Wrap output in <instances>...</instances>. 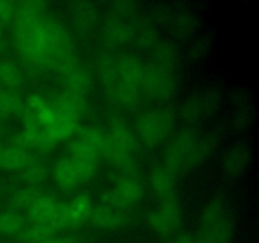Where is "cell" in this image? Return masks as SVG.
Segmentation results:
<instances>
[{"label": "cell", "instance_id": "cell-37", "mask_svg": "<svg viewBox=\"0 0 259 243\" xmlns=\"http://www.w3.org/2000/svg\"><path fill=\"white\" fill-rule=\"evenodd\" d=\"M194 243H207V242L205 239H202L201 237H199V238H197V239H195Z\"/></svg>", "mask_w": 259, "mask_h": 243}, {"label": "cell", "instance_id": "cell-27", "mask_svg": "<svg viewBox=\"0 0 259 243\" xmlns=\"http://www.w3.org/2000/svg\"><path fill=\"white\" fill-rule=\"evenodd\" d=\"M105 35L109 42L114 45H121L128 42L133 37V29L131 25L124 23L120 19H111L106 23Z\"/></svg>", "mask_w": 259, "mask_h": 243}, {"label": "cell", "instance_id": "cell-36", "mask_svg": "<svg viewBox=\"0 0 259 243\" xmlns=\"http://www.w3.org/2000/svg\"><path fill=\"white\" fill-rule=\"evenodd\" d=\"M5 42H4V37H3V32H2V25H0V51L4 48Z\"/></svg>", "mask_w": 259, "mask_h": 243}, {"label": "cell", "instance_id": "cell-9", "mask_svg": "<svg viewBox=\"0 0 259 243\" xmlns=\"http://www.w3.org/2000/svg\"><path fill=\"white\" fill-rule=\"evenodd\" d=\"M143 194L144 187L141 181L125 179L104 192L103 202L116 209L129 210L142 199Z\"/></svg>", "mask_w": 259, "mask_h": 243}, {"label": "cell", "instance_id": "cell-22", "mask_svg": "<svg viewBox=\"0 0 259 243\" xmlns=\"http://www.w3.org/2000/svg\"><path fill=\"white\" fill-rule=\"evenodd\" d=\"M23 106L24 103L17 91L0 88V118L19 116Z\"/></svg>", "mask_w": 259, "mask_h": 243}, {"label": "cell", "instance_id": "cell-30", "mask_svg": "<svg viewBox=\"0 0 259 243\" xmlns=\"http://www.w3.org/2000/svg\"><path fill=\"white\" fill-rule=\"evenodd\" d=\"M45 194L46 192L42 187L28 185V186L22 187V189L14 192L12 197V202L14 207L20 208V209H28L38 197L43 196Z\"/></svg>", "mask_w": 259, "mask_h": 243}, {"label": "cell", "instance_id": "cell-29", "mask_svg": "<svg viewBox=\"0 0 259 243\" xmlns=\"http://www.w3.org/2000/svg\"><path fill=\"white\" fill-rule=\"evenodd\" d=\"M20 171H22L23 180L32 186H39L42 182L46 181L48 176L47 166L42 161H38L35 157Z\"/></svg>", "mask_w": 259, "mask_h": 243}, {"label": "cell", "instance_id": "cell-2", "mask_svg": "<svg viewBox=\"0 0 259 243\" xmlns=\"http://www.w3.org/2000/svg\"><path fill=\"white\" fill-rule=\"evenodd\" d=\"M210 142L194 131H184L167 148L164 161L174 175L201 162L209 154Z\"/></svg>", "mask_w": 259, "mask_h": 243}, {"label": "cell", "instance_id": "cell-34", "mask_svg": "<svg viewBox=\"0 0 259 243\" xmlns=\"http://www.w3.org/2000/svg\"><path fill=\"white\" fill-rule=\"evenodd\" d=\"M42 243H82L76 237H53Z\"/></svg>", "mask_w": 259, "mask_h": 243}, {"label": "cell", "instance_id": "cell-33", "mask_svg": "<svg viewBox=\"0 0 259 243\" xmlns=\"http://www.w3.org/2000/svg\"><path fill=\"white\" fill-rule=\"evenodd\" d=\"M15 15V3L13 2H0V24L13 22Z\"/></svg>", "mask_w": 259, "mask_h": 243}, {"label": "cell", "instance_id": "cell-25", "mask_svg": "<svg viewBox=\"0 0 259 243\" xmlns=\"http://www.w3.org/2000/svg\"><path fill=\"white\" fill-rule=\"evenodd\" d=\"M78 131V119L71 118V116L58 114L56 115L55 122L48 129V133L55 141L60 142L62 139L68 138L72 134L77 133Z\"/></svg>", "mask_w": 259, "mask_h": 243}, {"label": "cell", "instance_id": "cell-19", "mask_svg": "<svg viewBox=\"0 0 259 243\" xmlns=\"http://www.w3.org/2000/svg\"><path fill=\"white\" fill-rule=\"evenodd\" d=\"M58 201L51 195L45 194L43 196L38 197L29 208H28V215H29L32 223H48L52 220L55 215L56 208Z\"/></svg>", "mask_w": 259, "mask_h": 243}, {"label": "cell", "instance_id": "cell-10", "mask_svg": "<svg viewBox=\"0 0 259 243\" xmlns=\"http://www.w3.org/2000/svg\"><path fill=\"white\" fill-rule=\"evenodd\" d=\"M181 210L180 205L174 197L162 200L161 205L149 215V225L156 234L161 237H168L179 227Z\"/></svg>", "mask_w": 259, "mask_h": 243}, {"label": "cell", "instance_id": "cell-4", "mask_svg": "<svg viewBox=\"0 0 259 243\" xmlns=\"http://www.w3.org/2000/svg\"><path fill=\"white\" fill-rule=\"evenodd\" d=\"M108 134V144L103 157H106L111 164L123 171H132L136 169L134 152L138 144L136 133L124 123H114Z\"/></svg>", "mask_w": 259, "mask_h": 243}, {"label": "cell", "instance_id": "cell-1", "mask_svg": "<svg viewBox=\"0 0 259 243\" xmlns=\"http://www.w3.org/2000/svg\"><path fill=\"white\" fill-rule=\"evenodd\" d=\"M14 34L20 57L33 67H47L58 73L76 62L72 37L58 20L43 17L17 23Z\"/></svg>", "mask_w": 259, "mask_h": 243}, {"label": "cell", "instance_id": "cell-14", "mask_svg": "<svg viewBox=\"0 0 259 243\" xmlns=\"http://www.w3.org/2000/svg\"><path fill=\"white\" fill-rule=\"evenodd\" d=\"M63 89L80 95L88 96L91 88V77L89 71L83 66L73 62L67 68L58 72Z\"/></svg>", "mask_w": 259, "mask_h": 243}, {"label": "cell", "instance_id": "cell-3", "mask_svg": "<svg viewBox=\"0 0 259 243\" xmlns=\"http://www.w3.org/2000/svg\"><path fill=\"white\" fill-rule=\"evenodd\" d=\"M144 65L134 56L124 55L115 58V85L111 98L124 105L137 101L142 91Z\"/></svg>", "mask_w": 259, "mask_h": 243}, {"label": "cell", "instance_id": "cell-23", "mask_svg": "<svg viewBox=\"0 0 259 243\" xmlns=\"http://www.w3.org/2000/svg\"><path fill=\"white\" fill-rule=\"evenodd\" d=\"M58 230L56 229L52 223H32L30 225H27L24 232L20 234L22 240L25 243H42L45 240L51 239L56 237V233Z\"/></svg>", "mask_w": 259, "mask_h": 243}, {"label": "cell", "instance_id": "cell-31", "mask_svg": "<svg viewBox=\"0 0 259 243\" xmlns=\"http://www.w3.org/2000/svg\"><path fill=\"white\" fill-rule=\"evenodd\" d=\"M95 9L90 4L81 3V4L76 5V8L73 9V23H75L76 27L81 28V29H86V28L90 27L95 22Z\"/></svg>", "mask_w": 259, "mask_h": 243}, {"label": "cell", "instance_id": "cell-28", "mask_svg": "<svg viewBox=\"0 0 259 243\" xmlns=\"http://www.w3.org/2000/svg\"><path fill=\"white\" fill-rule=\"evenodd\" d=\"M27 227L24 218L17 213H3L0 214V234L8 237H17L22 234Z\"/></svg>", "mask_w": 259, "mask_h": 243}, {"label": "cell", "instance_id": "cell-12", "mask_svg": "<svg viewBox=\"0 0 259 243\" xmlns=\"http://www.w3.org/2000/svg\"><path fill=\"white\" fill-rule=\"evenodd\" d=\"M51 105L55 109L56 113L80 120L81 115L85 113L86 108H88V96L63 89L55 94Z\"/></svg>", "mask_w": 259, "mask_h": 243}, {"label": "cell", "instance_id": "cell-26", "mask_svg": "<svg viewBox=\"0 0 259 243\" xmlns=\"http://www.w3.org/2000/svg\"><path fill=\"white\" fill-rule=\"evenodd\" d=\"M249 162V153L245 147H233L227 152L224 158V170L228 175H238L247 167Z\"/></svg>", "mask_w": 259, "mask_h": 243}, {"label": "cell", "instance_id": "cell-32", "mask_svg": "<svg viewBox=\"0 0 259 243\" xmlns=\"http://www.w3.org/2000/svg\"><path fill=\"white\" fill-rule=\"evenodd\" d=\"M210 104H211V101L202 100V99H200V100H196V101H194V103L190 104V106H187V109L185 113L190 116L191 115L200 116V115H202V114H207L210 110Z\"/></svg>", "mask_w": 259, "mask_h": 243}, {"label": "cell", "instance_id": "cell-35", "mask_svg": "<svg viewBox=\"0 0 259 243\" xmlns=\"http://www.w3.org/2000/svg\"><path fill=\"white\" fill-rule=\"evenodd\" d=\"M195 239L192 237H190V235H180L179 238H176V239L174 240L172 243H194Z\"/></svg>", "mask_w": 259, "mask_h": 243}, {"label": "cell", "instance_id": "cell-5", "mask_svg": "<svg viewBox=\"0 0 259 243\" xmlns=\"http://www.w3.org/2000/svg\"><path fill=\"white\" fill-rule=\"evenodd\" d=\"M234 233V222L228 213L225 202L212 199L202 213V234L207 243H230Z\"/></svg>", "mask_w": 259, "mask_h": 243}, {"label": "cell", "instance_id": "cell-8", "mask_svg": "<svg viewBox=\"0 0 259 243\" xmlns=\"http://www.w3.org/2000/svg\"><path fill=\"white\" fill-rule=\"evenodd\" d=\"M91 210H93L91 197L88 194L77 195L68 202L58 201L55 215L50 223L55 225L58 232L76 228L89 220Z\"/></svg>", "mask_w": 259, "mask_h": 243}, {"label": "cell", "instance_id": "cell-17", "mask_svg": "<svg viewBox=\"0 0 259 243\" xmlns=\"http://www.w3.org/2000/svg\"><path fill=\"white\" fill-rule=\"evenodd\" d=\"M34 158L30 152L17 146L0 144V167L7 170H22Z\"/></svg>", "mask_w": 259, "mask_h": 243}, {"label": "cell", "instance_id": "cell-6", "mask_svg": "<svg viewBox=\"0 0 259 243\" xmlns=\"http://www.w3.org/2000/svg\"><path fill=\"white\" fill-rule=\"evenodd\" d=\"M176 78L174 66L154 61L144 66L142 90L153 99H167L175 93Z\"/></svg>", "mask_w": 259, "mask_h": 243}, {"label": "cell", "instance_id": "cell-20", "mask_svg": "<svg viewBox=\"0 0 259 243\" xmlns=\"http://www.w3.org/2000/svg\"><path fill=\"white\" fill-rule=\"evenodd\" d=\"M46 9H47V5L38 0L15 3L14 24L40 19V18L46 17Z\"/></svg>", "mask_w": 259, "mask_h": 243}, {"label": "cell", "instance_id": "cell-21", "mask_svg": "<svg viewBox=\"0 0 259 243\" xmlns=\"http://www.w3.org/2000/svg\"><path fill=\"white\" fill-rule=\"evenodd\" d=\"M23 85V75L17 63L12 60H0V86L8 90H17Z\"/></svg>", "mask_w": 259, "mask_h": 243}, {"label": "cell", "instance_id": "cell-18", "mask_svg": "<svg viewBox=\"0 0 259 243\" xmlns=\"http://www.w3.org/2000/svg\"><path fill=\"white\" fill-rule=\"evenodd\" d=\"M175 176L176 175L172 174L169 170H167L164 166H159L153 169L151 174V186L154 194L158 197L163 199H168L172 197L175 190Z\"/></svg>", "mask_w": 259, "mask_h": 243}, {"label": "cell", "instance_id": "cell-11", "mask_svg": "<svg viewBox=\"0 0 259 243\" xmlns=\"http://www.w3.org/2000/svg\"><path fill=\"white\" fill-rule=\"evenodd\" d=\"M68 152H70L68 158L77 170L81 182L85 184V182L90 181L98 169L100 154L90 146L81 142L80 139H76L70 144Z\"/></svg>", "mask_w": 259, "mask_h": 243}, {"label": "cell", "instance_id": "cell-15", "mask_svg": "<svg viewBox=\"0 0 259 243\" xmlns=\"http://www.w3.org/2000/svg\"><path fill=\"white\" fill-rule=\"evenodd\" d=\"M57 143L58 142L55 141L47 131H27V129H23L22 133L15 138L14 146L30 152V153H32V151L47 153V152L52 151L57 146Z\"/></svg>", "mask_w": 259, "mask_h": 243}, {"label": "cell", "instance_id": "cell-24", "mask_svg": "<svg viewBox=\"0 0 259 243\" xmlns=\"http://www.w3.org/2000/svg\"><path fill=\"white\" fill-rule=\"evenodd\" d=\"M77 132V139H80L81 142L95 149L100 154V157L103 156L104 152H105L106 144H108V134H106L105 131L98 128V127L89 126L78 129Z\"/></svg>", "mask_w": 259, "mask_h": 243}, {"label": "cell", "instance_id": "cell-7", "mask_svg": "<svg viewBox=\"0 0 259 243\" xmlns=\"http://www.w3.org/2000/svg\"><path fill=\"white\" fill-rule=\"evenodd\" d=\"M174 127V115L168 110H153L143 114L137 123V134L142 143L154 147L161 143Z\"/></svg>", "mask_w": 259, "mask_h": 243}, {"label": "cell", "instance_id": "cell-13", "mask_svg": "<svg viewBox=\"0 0 259 243\" xmlns=\"http://www.w3.org/2000/svg\"><path fill=\"white\" fill-rule=\"evenodd\" d=\"M129 210L116 209L109 205H99L93 208L89 217L91 225L98 229H116L128 222Z\"/></svg>", "mask_w": 259, "mask_h": 243}, {"label": "cell", "instance_id": "cell-16", "mask_svg": "<svg viewBox=\"0 0 259 243\" xmlns=\"http://www.w3.org/2000/svg\"><path fill=\"white\" fill-rule=\"evenodd\" d=\"M53 179L62 190H73L82 185L78 172L70 158H61L53 167Z\"/></svg>", "mask_w": 259, "mask_h": 243}]
</instances>
